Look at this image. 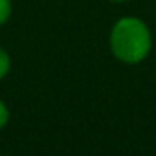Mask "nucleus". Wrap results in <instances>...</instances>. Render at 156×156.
Wrapping results in <instances>:
<instances>
[{
  "instance_id": "nucleus-1",
  "label": "nucleus",
  "mask_w": 156,
  "mask_h": 156,
  "mask_svg": "<svg viewBox=\"0 0 156 156\" xmlns=\"http://www.w3.org/2000/svg\"><path fill=\"white\" fill-rule=\"evenodd\" d=\"M108 48L114 59L123 64L143 62L152 50V33L147 22L134 15L118 19L108 33Z\"/></svg>"
},
{
  "instance_id": "nucleus-2",
  "label": "nucleus",
  "mask_w": 156,
  "mask_h": 156,
  "mask_svg": "<svg viewBox=\"0 0 156 156\" xmlns=\"http://www.w3.org/2000/svg\"><path fill=\"white\" fill-rule=\"evenodd\" d=\"M11 55L8 53V50L0 48V81L4 79V77L11 72Z\"/></svg>"
},
{
  "instance_id": "nucleus-3",
  "label": "nucleus",
  "mask_w": 156,
  "mask_h": 156,
  "mask_svg": "<svg viewBox=\"0 0 156 156\" xmlns=\"http://www.w3.org/2000/svg\"><path fill=\"white\" fill-rule=\"evenodd\" d=\"M13 15V2L11 0H0V26H4Z\"/></svg>"
},
{
  "instance_id": "nucleus-4",
  "label": "nucleus",
  "mask_w": 156,
  "mask_h": 156,
  "mask_svg": "<svg viewBox=\"0 0 156 156\" xmlns=\"http://www.w3.org/2000/svg\"><path fill=\"white\" fill-rule=\"evenodd\" d=\"M9 108H8V105L0 99V130L2 129H6L8 127V123H9Z\"/></svg>"
},
{
  "instance_id": "nucleus-5",
  "label": "nucleus",
  "mask_w": 156,
  "mask_h": 156,
  "mask_svg": "<svg viewBox=\"0 0 156 156\" xmlns=\"http://www.w3.org/2000/svg\"><path fill=\"white\" fill-rule=\"evenodd\" d=\"M108 2H114V4H123V2H129V0H108Z\"/></svg>"
}]
</instances>
